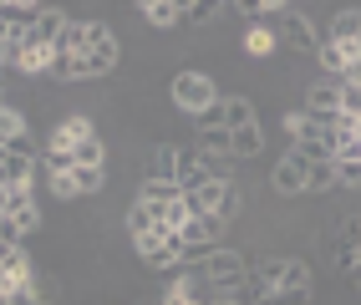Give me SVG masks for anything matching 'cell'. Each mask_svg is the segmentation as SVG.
<instances>
[{
	"instance_id": "26",
	"label": "cell",
	"mask_w": 361,
	"mask_h": 305,
	"mask_svg": "<svg viewBox=\"0 0 361 305\" xmlns=\"http://www.w3.org/2000/svg\"><path fill=\"white\" fill-rule=\"evenodd\" d=\"M219 11H224L219 0H194V6H183V26H209Z\"/></svg>"
},
{
	"instance_id": "35",
	"label": "cell",
	"mask_w": 361,
	"mask_h": 305,
	"mask_svg": "<svg viewBox=\"0 0 361 305\" xmlns=\"http://www.w3.org/2000/svg\"><path fill=\"white\" fill-rule=\"evenodd\" d=\"M51 194L56 199H77V178H71V173H51Z\"/></svg>"
},
{
	"instance_id": "43",
	"label": "cell",
	"mask_w": 361,
	"mask_h": 305,
	"mask_svg": "<svg viewBox=\"0 0 361 305\" xmlns=\"http://www.w3.org/2000/svg\"><path fill=\"white\" fill-rule=\"evenodd\" d=\"M158 305H168V300H158Z\"/></svg>"
},
{
	"instance_id": "13",
	"label": "cell",
	"mask_w": 361,
	"mask_h": 305,
	"mask_svg": "<svg viewBox=\"0 0 361 305\" xmlns=\"http://www.w3.org/2000/svg\"><path fill=\"white\" fill-rule=\"evenodd\" d=\"M61 26H66V15H61L56 6H46L41 20H36V31H31V46H46V51H51L56 36H61Z\"/></svg>"
},
{
	"instance_id": "20",
	"label": "cell",
	"mask_w": 361,
	"mask_h": 305,
	"mask_svg": "<svg viewBox=\"0 0 361 305\" xmlns=\"http://www.w3.org/2000/svg\"><path fill=\"white\" fill-rule=\"evenodd\" d=\"M336 189V158L331 163H305V194H331Z\"/></svg>"
},
{
	"instance_id": "6",
	"label": "cell",
	"mask_w": 361,
	"mask_h": 305,
	"mask_svg": "<svg viewBox=\"0 0 361 305\" xmlns=\"http://www.w3.org/2000/svg\"><path fill=\"white\" fill-rule=\"evenodd\" d=\"M219 219H209V214H194V219H188L183 229H178V254L188 249V244H219Z\"/></svg>"
},
{
	"instance_id": "37",
	"label": "cell",
	"mask_w": 361,
	"mask_h": 305,
	"mask_svg": "<svg viewBox=\"0 0 361 305\" xmlns=\"http://www.w3.org/2000/svg\"><path fill=\"white\" fill-rule=\"evenodd\" d=\"M0 239H6V244H16V249H20V239H26V234H20V229H16V219H0Z\"/></svg>"
},
{
	"instance_id": "10",
	"label": "cell",
	"mask_w": 361,
	"mask_h": 305,
	"mask_svg": "<svg viewBox=\"0 0 361 305\" xmlns=\"http://www.w3.org/2000/svg\"><path fill=\"white\" fill-rule=\"evenodd\" d=\"M316 61L326 66V72H331L336 82H341V77H346V66H351V61H361V56H356V46H336V41H321Z\"/></svg>"
},
{
	"instance_id": "41",
	"label": "cell",
	"mask_w": 361,
	"mask_h": 305,
	"mask_svg": "<svg viewBox=\"0 0 361 305\" xmlns=\"http://www.w3.org/2000/svg\"><path fill=\"white\" fill-rule=\"evenodd\" d=\"M214 305H239V300H234V295H219V300H214Z\"/></svg>"
},
{
	"instance_id": "1",
	"label": "cell",
	"mask_w": 361,
	"mask_h": 305,
	"mask_svg": "<svg viewBox=\"0 0 361 305\" xmlns=\"http://www.w3.org/2000/svg\"><path fill=\"white\" fill-rule=\"evenodd\" d=\"M199 275H204L219 295H239V290L250 285V260H245L239 249H224V244H219V249L199 265Z\"/></svg>"
},
{
	"instance_id": "17",
	"label": "cell",
	"mask_w": 361,
	"mask_h": 305,
	"mask_svg": "<svg viewBox=\"0 0 361 305\" xmlns=\"http://www.w3.org/2000/svg\"><path fill=\"white\" fill-rule=\"evenodd\" d=\"M199 173H204L209 183H229L234 158H229V153H204V148H199Z\"/></svg>"
},
{
	"instance_id": "19",
	"label": "cell",
	"mask_w": 361,
	"mask_h": 305,
	"mask_svg": "<svg viewBox=\"0 0 361 305\" xmlns=\"http://www.w3.org/2000/svg\"><path fill=\"white\" fill-rule=\"evenodd\" d=\"M224 127H229V132L255 127V102H250V97H224Z\"/></svg>"
},
{
	"instance_id": "16",
	"label": "cell",
	"mask_w": 361,
	"mask_h": 305,
	"mask_svg": "<svg viewBox=\"0 0 361 305\" xmlns=\"http://www.w3.org/2000/svg\"><path fill=\"white\" fill-rule=\"evenodd\" d=\"M137 199H142V204H153V208H163V204H173V199H183V189H178V183H168V178H142V189H137Z\"/></svg>"
},
{
	"instance_id": "27",
	"label": "cell",
	"mask_w": 361,
	"mask_h": 305,
	"mask_svg": "<svg viewBox=\"0 0 361 305\" xmlns=\"http://www.w3.org/2000/svg\"><path fill=\"white\" fill-rule=\"evenodd\" d=\"M275 51V31L264 20H250V56H270Z\"/></svg>"
},
{
	"instance_id": "4",
	"label": "cell",
	"mask_w": 361,
	"mask_h": 305,
	"mask_svg": "<svg viewBox=\"0 0 361 305\" xmlns=\"http://www.w3.org/2000/svg\"><path fill=\"white\" fill-rule=\"evenodd\" d=\"M41 0H0V26L6 31H36V20H41Z\"/></svg>"
},
{
	"instance_id": "22",
	"label": "cell",
	"mask_w": 361,
	"mask_h": 305,
	"mask_svg": "<svg viewBox=\"0 0 361 305\" xmlns=\"http://www.w3.org/2000/svg\"><path fill=\"white\" fill-rule=\"evenodd\" d=\"M128 229H133V239H142V234H148V229H158V208L137 199V204L128 208Z\"/></svg>"
},
{
	"instance_id": "24",
	"label": "cell",
	"mask_w": 361,
	"mask_h": 305,
	"mask_svg": "<svg viewBox=\"0 0 361 305\" xmlns=\"http://www.w3.org/2000/svg\"><path fill=\"white\" fill-rule=\"evenodd\" d=\"M56 66V56L46 51V46H31V51H20V61H16V72H26V77H36V72H51Z\"/></svg>"
},
{
	"instance_id": "38",
	"label": "cell",
	"mask_w": 361,
	"mask_h": 305,
	"mask_svg": "<svg viewBox=\"0 0 361 305\" xmlns=\"http://www.w3.org/2000/svg\"><path fill=\"white\" fill-rule=\"evenodd\" d=\"M11 254H16V244H6V239H0V265H6V260H11Z\"/></svg>"
},
{
	"instance_id": "39",
	"label": "cell",
	"mask_w": 361,
	"mask_h": 305,
	"mask_svg": "<svg viewBox=\"0 0 361 305\" xmlns=\"http://www.w3.org/2000/svg\"><path fill=\"white\" fill-rule=\"evenodd\" d=\"M351 285H356V290H361V260H356V265H351Z\"/></svg>"
},
{
	"instance_id": "40",
	"label": "cell",
	"mask_w": 361,
	"mask_h": 305,
	"mask_svg": "<svg viewBox=\"0 0 361 305\" xmlns=\"http://www.w3.org/2000/svg\"><path fill=\"white\" fill-rule=\"evenodd\" d=\"M0 305H16V290H0Z\"/></svg>"
},
{
	"instance_id": "23",
	"label": "cell",
	"mask_w": 361,
	"mask_h": 305,
	"mask_svg": "<svg viewBox=\"0 0 361 305\" xmlns=\"http://www.w3.org/2000/svg\"><path fill=\"white\" fill-rule=\"evenodd\" d=\"M148 178H168V183H178V148L173 143H163L158 153H153V173Z\"/></svg>"
},
{
	"instance_id": "30",
	"label": "cell",
	"mask_w": 361,
	"mask_h": 305,
	"mask_svg": "<svg viewBox=\"0 0 361 305\" xmlns=\"http://www.w3.org/2000/svg\"><path fill=\"white\" fill-rule=\"evenodd\" d=\"M0 137H6V143L11 137H26V117H20L16 107H6V102H0Z\"/></svg>"
},
{
	"instance_id": "11",
	"label": "cell",
	"mask_w": 361,
	"mask_h": 305,
	"mask_svg": "<svg viewBox=\"0 0 361 305\" xmlns=\"http://www.w3.org/2000/svg\"><path fill=\"white\" fill-rule=\"evenodd\" d=\"M229 183H234V178H229ZM229 183H209V178H204L194 194H183V199H188V214H209V219H214V208H219V199H224Z\"/></svg>"
},
{
	"instance_id": "8",
	"label": "cell",
	"mask_w": 361,
	"mask_h": 305,
	"mask_svg": "<svg viewBox=\"0 0 361 305\" xmlns=\"http://www.w3.org/2000/svg\"><path fill=\"white\" fill-rule=\"evenodd\" d=\"M280 31H285V41H290V46H300V51H310V56H316L321 51V36H316V26H310V20L305 15H280Z\"/></svg>"
},
{
	"instance_id": "29",
	"label": "cell",
	"mask_w": 361,
	"mask_h": 305,
	"mask_svg": "<svg viewBox=\"0 0 361 305\" xmlns=\"http://www.w3.org/2000/svg\"><path fill=\"white\" fill-rule=\"evenodd\" d=\"M239 204H245V194H239V183H229V189H224V199H219V208H214V219H219V224L239 219Z\"/></svg>"
},
{
	"instance_id": "21",
	"label": "cell",
	"mask_w": 361,
	"mask_h": 305,
	"mask_svg": "<svg viewBox=\"0 0 361 305\" xmlns=\"http://www.w3.org/2000/svg\"><path fill=\"white\" fill-rule=\"evenodd\" d=\"M305 107H310V112H341V82H321V87H310Z\"/></svg>"
},
{
	"instance_id": "33",
	"label": "cell",
	"mask_w": 361,
	"mask_h": 305,
	"mask_svg": "<svg viewBox=\"0 0 361 305\" xmlns=\"http://www.w3.org/2000/svg\"><path fill=\"white\" fill-rule=\"evenodd\" d=\"M199 148H204V153H229V132H224V127L199 132Z\"/></svg>"
},
{
	"instance_id": "2",
	"label": "cell",
	"mask_w": 361,
	"mask_h": 305,
	"mask_svg": "<svg viewBox=\"0 0 361 305\" xmlns=\"http://www.w3.org/2000/svg\"><path fill=\"white\" fill-rule=\"evenodd\" d=\"M168 92H173V107L188 112V117H199L204 107H214V102L224 97V92L214 87V77H204V72H178Z\"/></svg>"
},
{
	"instance_id": "5",
	"label": "cell",
	"mask_w": 361,
	"mask_h": 305,
	"mask_svg": "<svg viewBox=\"0 0 361 305\" xmlns=\"http://www.w3.org/2000/svg\"><path fill=\"white\" fill-rule=\"evenodd\" d=\"M270 183H275V194H285V199H295V194H305V163H300L295 153H285V158L275 163V173H270Z\"/></svg>"
},
{
	"instance_id": "36",
	"label": "cell",
	"mask_w": 361,
	"mask_h": 305,
	"mask_svg": "<svg viewBox=\"0 0 361 305\" xmlns=\"http://www.w3.org/2000/svg\"><path fill=\"white\" fill-rule=\"evenodd\" d=\"M259 305H310V295H290V290H280V295H264Z\"/></svg>"
},
{
	"instance_id": "31",
	"label": "cell",
	"mask_w": 361,
	"mask_h": 305,
	"mask_svg": "<svg viewBox=\"0 0 361 305\" xmlns=\"http://www.w3.org/2000/svg\"><path fill=\"white\" fill-rule=\"evenodd\" d=\"M71 178H77V194H97L102 189V168H71Z\"/></svg>"
},
{
	"instance_id": "3",
	"label": "cell",
	"mask_w": 361,
	"mask_h": 305,
	"mask_svg": "<svg viewBox=\"0 0 361 305\" xmlns=\"http://www.w3.org/2000/svg\"><path fill=\"white\" fill-rule=\"evenodd\" d=\"M31 178H36V153L26 137H11L0 148V189H31Z\"/></svg>"
},
{
	"instance_id": "12",
	"label": "cell",
	"mask_w": 361,
	"mask_h": 305,
	"mask_svg": "<svg viewBox=\"0 0 361 305\" xmlns=\"http://www.w3.org/2000/svg\"><path fill=\"white\" fill-rule=\"evenodd\" d=\"M87 51V20H66L56 46H51V56H82Z\"/></svg>"
},
{
	"instance_id": "18",
	"label": "cell",
	"mask_w": 361,
	"mask_h": 305,
	"mask_svg": "<svg viewBox=\"0 0 361 305\" xmlns=\"http://www.w3.org/2000/svg\"><path fill=\"white\" fill-rule=\"evenodd\" d=\"M356 36H361V11H336L331 41H336V46H356Z\"/></svg>"
},
{
	"instance_id": "14",
	"label": "cell",
	"mask_w": 361,
	"mask_h": 305,
	"mask_svg": "<svg viewBox=\"0 0 361 305\" xmlns=\"http://www.w3.org/2000/svg\"><path fill=\"white\" fill-rule=\"evenodd\" d=\"M142 20L158 26V31H168V26L183 20V6H178V0H148V6H142Z\"/></svg>"
},
{
	"instance_id": "28",
	"label": "cell",
	"mask_w": 361,
	"mask_h": 305,
	"mask_svg": "<svg viewBox=\"0 0 361 305\" xmlns=\"http://www.w3.org/2000/svg\"><path fill=\"white\" fill-rule=\"evenodd\" d=\"M87 51H117V36L102 26V20H87Z\"/></svg>"
},
{
	"instance_id": "42",
	"label": "cell",
	"mask_w": 361,
	"mask_h": 305,
	"mask_svg": "<svg viewBox=\"0 0 361 305\" xmlns=\"http://www.w3.org/2000/svg\"><path fill=\"white\" fill-rule=\"evenodd\" d=\"M356 56H361V36H356Z\"/></svg>"
},
{
	"instance_id": "7",
	"label": "cell",
	"mask_w": 361,
	"mask_h": 305,
	"mask_svg": "<svg viewBox=\"0 0 361 305\" xmlns=\"http://www.w3.org/2000/svg\"><path fill=\"white\" fill-rule=\"evenodd\" d=\"M356 260H361V219H346L341 229H336V265L351 275Z\"/></svg>"
},
{
	"instance_id": "15",
	"label": "cell",
	"mask_w": 361,
	"mask_h": 305,
	"mask_svg": "<svg viewBox=\"0 0 361 305\" xmlns=\"http://www.w3.org/2000/svg\"><path fill=\"white\" fill-rule=\"evenodd\" d=\"M259 148H264V132H259V123L255 127H239V132H229V158L239 163V158H259Z\"/></svg>"
},
{
	"instance_id": "25",
	"label": "cell",
	"mask_w": 361,
	"mask_h": 305,
	"mask_svg": "<svg viewBox=\"0 0 361 305\" xmlns=\"http://www.w3.org/2000/svg\"><path fill=\"white\" fill-rule=\"evenodd\" d=\"M71 153H77V168H102V163H107V153H102V137H82V143L71 148Z\"/></svg>"
},
{
	"instance_id": "34",
	"label": "cell",
	"mask_w": 361,
	"mask_h": 305,
	"mask_svg": "<svg viewBox=\"0 0 361 305\" xmlns=\"http://www.w3.org/2000/svg\"><path fill=\"white\" fill-rule=\"evenodd\" d=\"M66 137H71V143H82V137H97V132H92V123H87V117H66Z\"/></svg>"
},
{
	"instance_id": "9",
	"label": "cell",
	"mask_w": 361,
	"mask_h": 305,
	"mask_svg": "<svg viewBox=\"0 0 361 305\" xmlns=\"http://www.w3.org/2000/svg\"><path fill=\"white\" fill-rule=\"evenodd\" d=\"M280 290H290V295H310V265L285 254V260H280V280H275V295H280Z\"/></svg>"
},
{
	"instance_id": "32",
	"label": "cell",
	"mask_w": 361,
	"mask_h": 305,
	"mask_svg": "<svg viewBox=\"0 0 361 305\" xmlns=\"http://www.w3.org/2000/svg\"><path fill=\"white\" fill-rule=\"evenodd\" d=\"M341 117H361V87L341 82Z\"/></svg>"
}]
</instances>
